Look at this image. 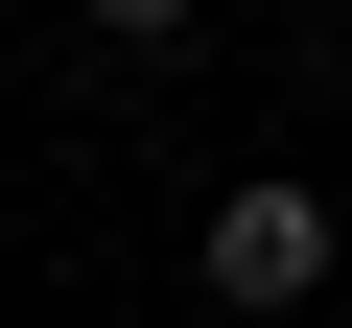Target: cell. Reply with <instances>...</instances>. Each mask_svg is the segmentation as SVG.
<instances>
[{"mask_svg": "<svg viewBox=\"0 0 352 328\" xmlns=\"http://www.w3.org/2000/svg\"><path fill=\"white\" fill-rule=\"evenodd\" d=\"M188 281H212L235 328H282V305H329V281H352V211L305 188V164H235V188H212V235H188Z\"/></svg>", "mask_w": 352, "mask_h": 328, "instance_id": "1", "label": "cell"}, {"mask_svg": "<svg viewBox=\"0 0 352 328\" xmlns=\"http://www.w3.org/2000/svg\"><path fill=\"white\" fill-rule=\"evenodd\" d=\"M71 24H94V47H188V0H71Z\"/></svg>", "mask_w": 352, "mask_h": 328, "instance_id": "2", "label": "cell"}, {"mask_svg": "<svg viewBox=\"0 0 352 328\" xmlns=\"http://www.w3.org/2000/svg\"><path fill=\"white\" fill-rule=\"evenodd\" d=\"M282 24H329V0H282Z\"/></svg>", "mask_w": 352, "mask_h": 328, "instance_id": "3", "label": "cell"}]
</instances>
